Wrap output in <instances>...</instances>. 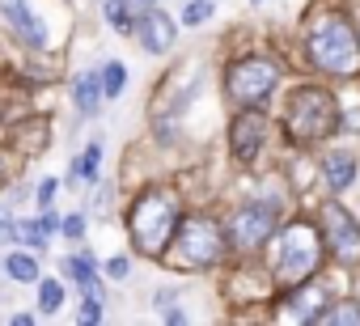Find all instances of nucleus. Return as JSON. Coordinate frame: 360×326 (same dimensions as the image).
Listing matches in <instances>:
<instances>
[{
    "instance_id": "nucleus-1",
    "label": "nucleus",
    "mask_w": 360,
    "mask_h": 326,
    "mask_svg": "<svg viewBox=\"0 0 360 326\" xmlns=\"http://www.w3.org/2000/svg\"><path fill=\"white\" fill-rule=\"evenodd\" d=\"M178 200L161 187H148L131 200L127 208V237H131V250L144 254V259H165L169 254V242L178 233Z\"/></svg>"
},
{
    "instance_id": "nucleus-2",
    "label": "nucleus",
    "mask_w": 360,
    "mask_h": 326,
    "mask_svg": "<svg viewBox=\"0 0 360 326\" xmlns=\"http://www.w3.org/2000/svg\"><path fill=\"white\" fill-rule=\"evenodd\" d=\"M322 259H326V246H322V233H318V221H288L280 233H276V254H271V280L276 288H297V284H309L318 271H322Z\"/></svg>"
},
{
    "instance_id": "nucleus-3",
    "label": "nucleus",
    "mask_w": 360,
    "mask_h": 326,
    "mask_svg": "<svg viewBox=\"0 0 360 326\" xmlns=\"http://www.w3.org/2000/svg\"><path fill=\"white\" fill-rule=\"evenodd\" d=\"M339 123H343V110H339L335 93L322 89V85H301V89H292V98H288V106H284V115H280V127H284V136H288L292 144L330 140V136L339 131Z\"/></svg>"
},
{
    "instance_id": "nucleus-4",
    "label": "nucleus",
    "mask_w": 360,
    "mask_h": 326,
    "mask_svg": "<svg viewBox=\"0 0 360 326\" xmlns=\"http://www.w3.org/2000/svg\"><path fill=\"white\" fill-rule=\"evenodd\" d=\"M305 56L326 77H360V34L343 13L322 18L305 34Z\"/></svg>"
},
{
    "instance_id": "nucleus-5",
    "label": "nucleus",
    "mask_w": 360,
    "mask_h": 326,
    "mask_svg": "<svg viewBox=\"0 0 360 326\" xmlns=\"http://www.w3.org/2000/svg\"><path fill=\"white\" fill-rule=\"evenodd\" d=\"M169 246H174L178 263H183L187 271H208V267H221L225 263L229 237H225V229L212 216H183Z\"/></svg>"
},
{
    "instance_id": "nucleus-6",
    "label": "nucleus",
    "mask_w": 360,
    "mask_h": 326,
    "mask_svg": "<svg viewBox=\"0 0 360 326\" xmlns=\"http://www.w3.org/2000/svg\"><path fill=\"white\" fill-rule=\"evenodd\" d=\"M280 85V64L267 56H238L225 68V98L233 106H267Z\"/></svg>"
},
{
    "instance_id": "nucleus-7",
    "label": "nucleus",
    "mask_w": 360,
    "mask_h": 326,
    "mask_svg": "<svg viewBox=\"0 0 360 326\" xmlns=\"http://www.w3.org/2000/svg\"><path fill=\"white\" fill-rule=\"evenodd\" d=\"M276 225H280V200L276 204L271 200H246V204L233 208L225 237L238 254H259L276 237Z\"/></svg>"
},
{
    "instance_id": "nucleus-8",
    "label": "nucleus",
    "mask_w": 360,
    "mask_h": 326,
    "mask_svg": "<svg viewBox=\"0 0 360 326\" xmlns=\"http://www.w3.org/2000/svg\"><path fill=\"white\" fill-rule=\"evenodd\" d=\"M318 233H322L326 254L339 267H360V221L339 200H322V208H318Z\"/></svg>"
},
{
    "instance_id": "nucleus-9",
    "label": "nucleus",
    "mask_w": 360,
    "mask_h": 326,
    "mask_svg": "<svg viewBox=\"0 0 360 326\" xmlns=\"http://www.w3.org/2000/svg\"><path fill=\"white\" fill-rule=\"evenodd\" d=\"M267 140V115L263 106H238L233 123H229V152L238 166H255V157Z\"/></svg>"
},
{
    "instance_id": "nucleus-10",
    "label": "nucleus",
    "mask_w": 360,
    "mask_h": 326,
    "mask_svg": "<svg viewBox=\"0 0 360 326\" xmlns=\"http://www.w3.org/2000/svg\"><path fill=\"white\" fill-rule=\"evenodd\" d=\"M0 22H5V30L22 47H30V51L47 47V22L30 9V0H0Z\"/></svg>"
},
{
    "instance_id": "nucleus-11",
    "label": "nucleus",
    "mask_w": 360,
    "mask_h": 326,
    "mask_svg": "<svg viewBox=\"0 0 360 326\" xmlns=\"http://www.w3.org/2000/svg\"><path fill=\"white\" fill-rule=\"evenodd\" d=\"M131 34H136V43L148 51V56H165L169 47H174V39H178V30H174V18L169 13H161V9H140L136 13V22H131Z\"/></svg>"
},
{
    "instance_id": "nucleus-12",
    "label": "nucleus",
    "mask_w": 360,
    "mask_h": 326,
    "mask_svg": "<svg viewBox=\"0 0 360 326\" xmlns=\"http://www.w3.org/2000/svg\"><path fill=\"white\" fill-rule=\"evenodd\" d=\"M356 157L352 152H326V161H322V178H326V191L330 195H343L352 183H356Z\"/></svg>"
},
{
    "instance_id": "nucleus-13",
    "label": "nucleus",
    "mask_w": 360,
    "mask_h": 326,
    "mask_svg": "<svg viewBox=\"0 0 360 326\" xmlns=\"http://www.w3.org/2000/svg\"><path fill=\"white\" fill-rule=\"evenodd\" d=\"M72 106H77L85 119H94V115L102 110V81H98V72H81V77L72 81Z\"/></svg>"
},
{
    "instance_id": "nucleus-14",
    "label": "nucleus",
    "mask_w": 360,
    "mask_h": 326,
    "mask_svg": "<svg viewBox=\"0 0 360 326\" xmlns=\"http://www.w3.org/2000/svg\"><path fill=\"white\" fill-rule=\"evenodd\" d=\"M0 275H9L18 284H34L39 280V259L26 254V250H13V254H5V263H0Z\"/></svg>"
},
{
    "instance_id": "nucleus-15",
    "label": "nucleus",
    "mask_w": 360,
    "mask_h": 326,
    "mask_svg": "<svg viewBox=\"0 0 360 326\" xmlns=\"http://www.w3.org/2000/svg\"><path fill=\"white\" fill-rule=\"evenodd\" d=\"M60 267H64V275H68L72 284H81V288H98V267H94L89 254H68Z\"/></svg>"
},
{
    "instance_id": "nucleus-16",
    "label": "nucleus",
    "mask_w": 360,
    "mask_h": 326,
    "mask_svg": "<svg viewBox=\"0 0 360 326\" xmlns=\"http://www.w3.org/2000/svg\"><path fill=\"white\" fill-rule=\"evenodd\" d=\"M322 322H356L360 326V305L356 301H326L314 313V326H322Z\"/></svg>"
},
{
    "instance_id": "nucleus-17",
    "label": "nucleus",
    "mask_w": 360,
    "mask_h": 326,
    "mask_svg": "<svg viewBox=\"0 0 360 326\" xmlns=\"http://www.w3.org/2000/svg\"><path fill=\"white\" fill-rule=\"evenodd\" d=\"M98 81H102V98H106V102L119 98L123 85H127V68H123V60H106L102 72H98Z\"/></svg>"
},
{
    "instance_id": "nucleus-18",
    "label": "nucleus",
    "mask_w": 360,
    "mask_h": 326,
    "mask_svg": "<svg viewBox=\"0 0 360 326\" xmlns=\"http://www.w3.org/2000/svg\"><path fill=\"white\" fill-rule=\"evenodd\" d=\"M98 161H102V144L94 140V144H89V148H85V152H81V157L72 161V170H68V178H72V183H77V178L94 183V178H98Z\"/></svg>"
},
{
    "instance_id": "nucleus-19",
    "label": "nucleus",
    "mask_w": 360,
    "mask_h": 326,
    "mask_svg": "<svg viewBox=\"0 0 360 326\" xmlns=\"http://www.w3.org/2000/svg\"><path fill=\"white\" fill-rule=\"evenodd\" d=\"M34 284H39V309H43V313H60V305H64V284H60V280H43V275H39Z\"/></svg>"
},
{
    "instance_id": "nucleus-20",
    "label": "nucleus",
    "mask_w": 360,
    "mask_h": 326,
    "mask_svg": "<svg viewBox=\"0 0 360 326\" xmlns=\"http://www.w3.org/2000/svg\"><path fill=\"white\" fill-rule=\"evenodd\" d=\"M18 242H26L30 250H47V233H43V225L39 221H18Z\"/></svg>"
},
{
    "instance_id": "nucleus-21",
    "label": "nucleus",
    "mask_w": 360,
    "mask_h": 326,
    "mask_svg": "<svg viewBox=\"0 0 360 326\" xmlns=\"http://www.w3.org/2000/svg\"><path fill=\"white\" fill-rule=\"evenodd\" d=\"M102 318H106L102 292H98V288H85V301H81V322H102Z\"/></svg>"
},
{
    "instance_id": "nucleus-22",
    "label": "nucleus",
    "mask_w": 360,
    "mask_h": 326,
    "mask_svg": "<svg viewBox=\"0 0 360 326\" xmlns=\"http://www.w3.org/2000/svg\"><path fill=\"white\" fill-rule=\"evenodd\" d=\"M208 18H212V0H191L183 9V26H204Z\"/></svg>"
},
{
    "instance_id": "nucleus-23",
    "label": "nucleus",
    "mask_w": 360,
    "mask_h": 326,
    "mask_svg": "<svg viewBox=\"0 0 360 326\" xmlns=\"http://www.w3.org/2000/svg\"><path fill=\"white\" fill-rule=\"evenodd\" d=\"M18 242V216L9 212V204H0V246Z\"/></svg>"
},
{
    "instance_id": "nucleus-24",
    "label": "nucleus",
    "mask_w": 360,
    "mask_h": 326,
    "mask_svg": "<svg viewBox=\"0 0 360 326\" xmlns=\"http://www.w3.org/2000/svg\"><path fill=\"white\" fill-rule=\"evenodd\" d=\"M60 229H64V237H72V242H77V237H85V216H81V212H72V216H64V221H60Z\"/></svg>"
},
{
    "instance_id": "nucleus-25",
    "label": "nucleus",
    "mask_w": 360,
    "mask_h": 326,
    "mask_svg": "<svg viewBox=\"0 0 360 326\" xmlns=\"http://www.w3.org/2000/svg\"><path fill=\"white\" fill-rule=\"evenodd\" d=\"M106 275H110V280H127V275H131V263H127V254H115V259L106 263Z\"/></svg>"
},
{
    "instance_id": "nucleus-26",
    "label": "nucleus",
    "mask_w": 360,
    "mask_h": 326,
    "mask_svg": "<svg viewBox=\"0 0 360 326\" xmlns=\"http://www.w3.org/2000/svg\"><path fill=\"white\" fill-rule=\"evenodd\" d=\"M56 187H60L56 178H43V183H39V191H34V195H39V208H51V200H56Z\"/></svg>"
},
{
    "instance_id": "nucleus-27",
    "label": "nucleus",
    "mask_w": 360,
    "mask_h": 326,
    "mask_svg": "<svg viewBox=\"0 0 360 326\" xmlns=\"http://www.w3.org/2000/svg\"><path fill=\"white\" fill-rule=\"evenodd\" d=\"M39 225H43V233H47V237H51V233H56V229H60V216H51V212H47V208H43V216H39Z\"/></svg>"
},
{
    "instance_id": "nucleus-28",
    "label": "nucleus",
    "mask_w": 360,
    "mask_h": 326,
    "mask_svg": "<svg viewBox=\"0 0 360 326\" xmlns=\"http://www.w3.org/2000/svg\"><path fill=\"white\" fill-rule=\"evenodd\" d=\"M140 5H157V0H140Z\"/></svg>"
}]
</instances>
